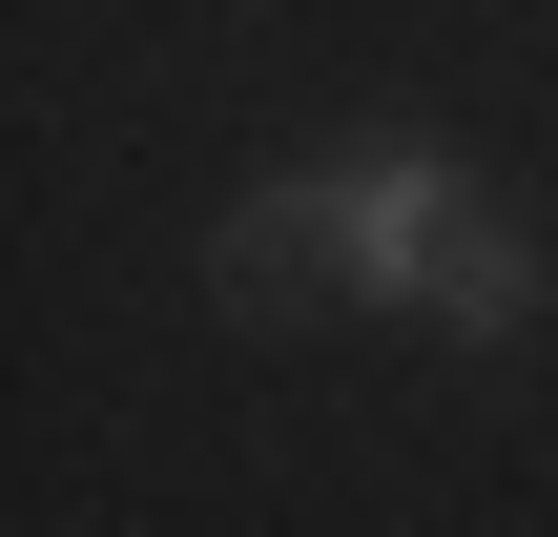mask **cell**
Wrapping results in <instances>:
<instances>
[{"instance_id": "obj_1", "label": "cell", "mask_w": 558, "mask_h": 537, "mask_svg": "<svg viewBox=\"0 0 558 537\" xmlns=\"http://www.w3.org/2000/svg\"><path fill=\"white\" fill-rule=\"evenodd\" d=\"M456 248H476V186L435 145H331V166L228 207V310H290V290H414L435 310Z\"/></svg>"}, {"instance_id": "obj_2", "label": "cell", "mask_w": 558, "mask_h": 537, "mask_svg": "<svg viewBox=\"0 0 558 537\" xmlns=\"http://www.w3.org/2000/svg\"><path fill=\"white\" fill-rule=\"evenodd\" d=\"M435 310H456V331H476V352H497V331H518V310H538V248H518V228H497V207H476V248H456V290H435Z\"/></svg>"}]
</instances>
